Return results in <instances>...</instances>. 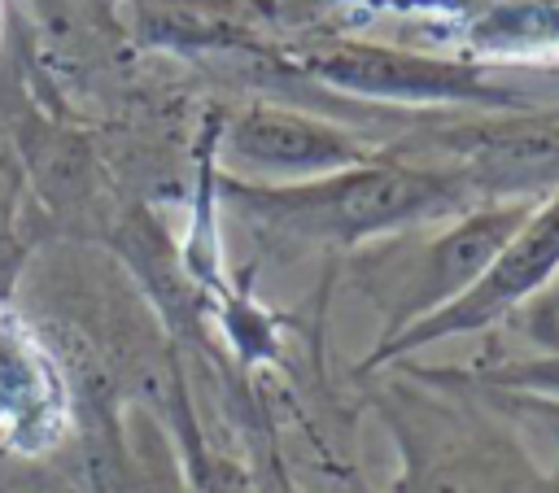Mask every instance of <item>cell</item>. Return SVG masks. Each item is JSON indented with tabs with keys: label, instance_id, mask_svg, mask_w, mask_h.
<instances>
[{
	"label": "cell",
	"instance_id": "obj_8",
	"mask_svg": "<svg viewBox=\"0 0 559 493\" xmlns=\"http://www.w3.org/2000/svg\"><path fill=\"white\" fill-rule=\"evenodd\" d=\"M389 9H437L485 57H533L559 48V0H371Z\"/></svg>",
	"mask_w": 559,
	"mask_h": 493
},
{
	"label": "cell",
	"instance_id": "obj_11",
	"mask_svg": "<svg viewBox=\"0 0 559 493\" xmlns=\"http://www.w3.org/2000/svg\"><path fill=\"white\" fill-rule=\"evenodd\" d=\"M533 336L542 340V353H533V358H511V362H502V366H489V371L480 375V384L559 401V327H555V314H550V310L537 314Z\"/></svg>",
	"mask_w": 559,
	"mask_h": 493
},
{
	"label": "cell",
	"instance_id": "obj_3",
	"mask_svg": "<svg viewBox=\"0 0 559 493\" xmlns=\"http://www.w3.org/2000/svg\"><path fill=\"white\" fill-rule=\"evenodd\" d=\"M301 70L332 92L384 105H480L502 109L520 96L485 74V65L463 57L415 52L397 44L367 39H328L301 52Z\"/></svg>",
	"mask_w": 559,
	"mask_h": 493
},
{
	"label": "cell",
	"instance_id": "obj_9",
	"mask_svg": "<svg viewBox=\"0 0 559 493\" xmlns=\"http://www.w3.org/2000/svg\"><path fill=\"white\" fill-rule=\"evenodd\" d=\"M140 31L179 48H262L266 13L249 0H135Z\"/></svg>",
	"mask_w": 559,
	"mask_h": 493
},
{
	"label": "cell",
	"instance_id": "obj_1",
	"mask_svg": "<svg viewBox=\"0 0 559 493\" xmlns=\"http://www.w3.org/2000/svg\"><path fill=\"white\" fill-rule=\"evenodd\" d=\"M223 196L245 223L280 240L345 249L419 223H441L476 205V192L450 166H419L402 157H371L362 166L288 183H253L227 175Z\"/></svg>",
	"mask_w": 559,
	"mask_h": 493
},
{
	"label": "cell",
	"instance_id": "obj_4",
	"mask_svg": "<svg viewBox=\"0 0 559 493\" xmlns=\"http://www.w3.org/2000/svg\"><path fill=\"white\" fill-rule=\"evenodd\" d=\"M555 275H559V192L550 201L533 205V214L515 227V236L489 257V266L459 297H450L432 314L406 323L402 332L376 340V349L367 353L362 366H380V362L406 358L415 349H428L437 340L480 332V327L498 323L502 314H511L533 292H542Z\"/></svg>",
	"mask_w": 559,
	"mask_h": 493
},
{
	"label": "cell",
	"instance_id": "obj_6",
	"mask_svg": "<svg viewBox=\"0 0 559 493\" xmlns=\"http://www.w3.org/2000/svg\"><path fill=\"white\" fill-rule=\"evenodd\" d=\"M437 148L450 153V170L476 192V201L537 196V188L559 179V109L459 127L445 131Z\"/></svg>",
	"mask_w": 559,
	"mask_h": 493
},
{
	"label": "cell",
	"instance_id": "obj_10",
	"mask_svg": "<svg viewBox=\"0 0 559 493\" xmlns=\"http://www.w3.org/2000/svg\"><path fill=\"white\" fill-rule=\"evenodd\" d=\"M424 493H533V489L524 480H515L502 458H493L485 445H476V449L437 458L424 476Z\"/></svg>",
	"mask_w": 559,
	"mask_h": 493
},
{
	"label": "cell",
	"instance_id": "obj_2",
	"mask_svg": "<svg viewBox=\"0 0 559 493\" xmlns=\"http://www.w3.org/2000/svg\"><path fill=\"white\" fill-rule=\"evenodd\" d=\"M533 205H537V196L476 201L445 231H437L424 249L397 253L384 244L380 253L362 257L358 279L384 305V336L402 332L406 323H415V318L432 314L437 305H445L450 297H459L489 266V257L515 236V227L533 214Z\"/></svg>",
	"mask_w": 559,
	"mask_h": 493
},
{
	"label": "cell",
	"instance_id": "obj_7",
	"mask_svg": "<svg viewBox=\"0 0 559 493\" xmlns=\"http://www.w3.org/2000/svg\"><path fill=\"white\" fill-rule=\"evenodd\" d=\"M66 423V393L52 358L26 323L0 305V436L17 449H44Z\"/></svg>",
	"mask_w": 559,
	"mask_h": 493
},
{
	"label": "cell",
	"instance_id": "obj_5",
	"mask_svg": "<svg viewBox=\"0 0 559 493\" xmlns=\"http://www.w3.org/2000/svg\"><path fill=\"white\" fill-rule=\"evenodd\" d=\"M223 157L231 175H245L253 183H288V179H314L328 170L362 166L376 153L358 144L354 131L284 109V105H253L223 131Z\"/></svg>",
	"mask_w": 559,
	"mask_h": 493
}]
</instances>
